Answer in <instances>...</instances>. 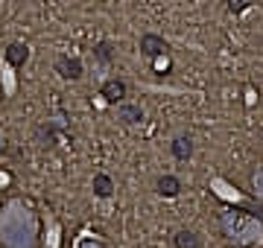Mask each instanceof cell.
I'll use <instances>...</instances> for the list:
<instances>
[{"mask_svg": "<svg viewBox=\"0 0 263 248\" xmlns=\"http://www.w3.org/2000/svg\"><path fill=\"white\" fill-rule=\"evenodd\" d=\"M141 53L149 56V59L164 56V53H167V41H164L161 36H144V38H141Z\"/></svg>", "mask_w": 263, "mask_h": 248, "instance_id": "1", "label": "cell"}, {"mask_svg": "<svg viewBox=\"0 0 263 248\" xmlns=\"http://www.w3.org/2000/svg\"><path fill=\"white\" fill-rule=\"evenodd\" d=\"M155 190L161 193V196H167V199H173V196H179V190H181V181L176 175H161L158 178V184Z\"/></svg>", "mask_w": 263, "mask_h": 248, "instance_id": "2", "label": "cell"}, {"mask_svg": "<svg viewBox=\"0 0 263 248\" xmlns=\"http://www.w3.org/2000/svg\"><path fill=\"white\" fill-rule=\"evenodd\" d=\"M26 59H29V47H26V44H9V50H6V61H9V64L21 67Z\"/></svg>", "mask_w": 263, "mask_h": 248, "instance_id": "3", "label": "cell"}, {"mask_svg": "<svg viewBox=\"0 0 263 248\" xmlns=\"http://www.w3.org/2000/svg\"><path fill=\"white\" fill-rule=\"evenodd\" d=\"M103 96H106L108 102H120L126 96V85L120 82V79H111V82L103 85Z\"/></svg>", "mask_w": 263, "mask_h": 248, "instance_id": "4", "label": "cell"}, {"mask_svg": "<svg viewBox=\"0 0 263 248\" xmlns=\"http://www.w3.org/2000/svg\"><path fill=\"white\" fill-rule=\"evenodd\" d=\"M56 67L61 70V76H64V79H79V76H82V64H79L76 59H59V64H56Z\"/></svg>", "mask_w": 263, "mask_h": 248, "instance_id": "5", "label": "cell"}, {"mask_svg": "<svg viewBox=\"0 0 263 248\" xmlns=\"http://www.w3.org/2000/svg\"><path fill=\"white\" fill-rule=\"evenodd\" d=\"M173 155H176L179 161H187L193 155V140L190 137H176V140H173Z\"/></svg>", "mask_w": 263, "mask_h": 248, "instance_id": "6", "label": "cell"}, {"mask_svg": "<svg viewBox=\"0 0 263 248\" xmlns=\"http://www.w3.org/2000/svg\"><path fill=\"white\" fill-rule=\"evenodd\" d=\"M111 190H114V184H111V178L108 175H94V193L96 196H111Z\"/></svg>", "mask_w": 263, "mask_h": 248, "instance_id": "7", "label": "cell"}, {"mask_svg": "<svg viewBox=\"0 0 263 248\" xmlns=\"http://www.w3.org/2000/svg\"><path fill=\"white\" fill-rule=\"evenodd\" d=\"M120 120L123 123H141L144 120V111L135 105H120Z\"/></svg>", "mask_w": 263, "mask_h": 248, "instance_id": "8", "label": "cell"}, {"mask_svg": "<svg viewBox=\"0 0 263 248\" xmlns=\"http://www.w3.org/2000/svg\"><path fill=\"white\" fill-rule=\"evenodd\" d=\"M176 245L179 248H199V236L193 231H179L176 234Z\"/></svg>", "mask_w": 263, "mask_h": 248, "instance_id": "9", "label": "cell"}, {"mask_svg": "<svg viewBox=\"0 0 263 248\" xmlns=\"http://www.w3.org/2000/svg\"><path fill=\"white\" fill-rule=\"evenodd\" d=\"M249 3H251V0H228V9H231V12H243Z\"/></svg>", "mask_w": 263, "mask_h": 248, "instance_id": "10", "label": "cell"}, {"mask_svg": "<svg viewBox=\"0 0 263 248\" xmlns=\"http://www.w3.org/2000/svg\"><path fill=\"white\" fill-rule=\"evenodd\" d=\"M96 56H100L103 61H108V56H111V47H108V44H100V47H96Z\"/></svg>", "mask_w": 263, "mask_h": 248, "instance_id": "11", "label": "cell"}]
</instances>
